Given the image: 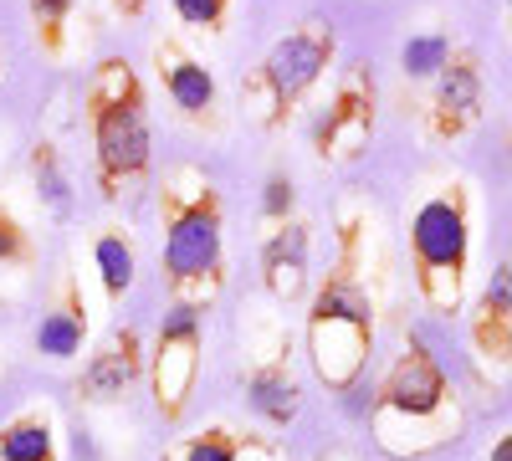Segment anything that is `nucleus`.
I'll return each mask as SVG.
<instances>
[{"instance_id": "1", "label": "nucleus", "mask_w": 512, "mask_h": 461, "mask_svg": "<svg viewBox=\"0 0 512 461\" xmlns=\"http://www.w3.org/2000/svg\"><path fill=\"white\" fill-rule=\"evenodd\" d=\"M159 267L175 303L210 308L226 287V211L221 190L200 164H169L159 180Z\"/></svg>"}, {"instance_id": "2", "label": "nucleus", "mask_w": 512, "mask_h": 461, "mask_svg": "<svg viewBox=\"0 0 512 461\" xmlns=\"http://www.w3.org/2000/svg\"><path fill=\"white\" fill-rule=\"evenodd\" d=\"M82 113H88L93 134V170L103 185V200L134 195L154 164V129H149V98L139 72L123 57H103L88 77L82 93Z\"/></svg>"}, {"instance_id": "3", "label": "nucleus", "mask_w": 512, "mask_h": 461, "mask_svg": "<svg viewBox=\"0 0 512 461\" xmlns=\"http://www.w3.org/2000/svg\"><path fill=\"white\" fill-rule=\"evenodd\" d=\"M369 431L384 456H425V451L456 441L461 431L456 390L446 380V369L420 344H410L384 369V380L369 400Z\"/></svg>"}, {"instance_id": "4", "label": "nucleus", "mask_w": 512, "mask_h": 461, "mask_svg": "<svg viewBox=\"0 0 512 461\" xmlns=\"http://www.w3.org/2000/svg\"><path fill=\"white\" fill-rule=\"evenodd\" d=\"M369 349H374V303L364 282L349 267H338L308 303V364L333 395H349L359 390L369 369Z\"/></svg>"}, {"instance_id": "5", "label": "nucleus", "mask_w": 512, "mask_h": 461, "mask_svg": "<svg viewBox=\"0 0 512 461\" xmlns=\"http://www.w3.org/2000/svg\"><path fill=\"white\" fill-rule=\"evenodd\" d=\"M405 241H410V267H415L420 298L446 318L461 313L466 267H472V216H466L461 185L425 195L405 221Z\"/></svg>"}, {"instance_id": "6", "label": "nucleus", "mask_w": 512, "mask_h": 461, "mask_svg": "<svg viewBox=\"0 0 512 461\" xmlns=\"http://www.w3.org/2000/svg\"><path fill=\"white\" fill-rule=\"evenodd\" d=\"M328 67H333V31L323 21H303L282 41H272V52L256 62L241 98L256 103V118H262L267 129H277V123H287V113L323 82Z\"/></svg>"}, {"instance_id": "7", "label": "nucleus", "mask_w": 512, "mask_h": 461, "mask_svg": "<svg viewBox=\"0 0 512 461\" xmlns=\"http://www.w3.org/2000/svg\"><path fill=\"white\" fill-rule=\"evenodd\" d=\"M200 349H205V308L169 303L154 333V354H149V390H154V410L164 421L185 415L195 380H200Z\"/></svg>"}, {"instance_id": "8", "label": "nucleus", "mask_w": 512, "mask_h": 461, "mask_svg": "<svg viewBox=\"0 0 512 461\" xmlns=\"http://www.w3.org/2000/svg\"><path fill=\"white\" fill-rule=\"evenodd\" d=\"M144 369H149V354H144L139 328H118L88 359V369H82V380H77V395L93 400V405H113V400L128 395V385H134Z\"/></svg>"}, {"instance_id": "9", "label": "nucleus", "mask_w": 512, "mask_h": 461, "mask_svg": "<svg viewBox=\"0 0 512 461\" xmlns=\"http://www.w3.org/2000/svg\"><path fill=\"white\" fill-rule=\"evenodd\" d=\"M154 67H159V82H164L169 103L180 108V118H190V123H205L210 113H216V103H221L216 72H210L200 57H190V52L180 47V41H159Z\"/></svg>"}, {"instance_id": "10", "label": "nucleus", "mask_w": 512, "mask_h": 461, "mask_svg": "<svg viewBox=\"0 0 512 461\" xmlns=\"http://www.w3.org/2000/svg\"><path fill=\"white\" fill-rule=\"evenodd\" d=\"M477 118H482V67H477V57L451 52V62H446L441 77H436L431 129H436L441 139H456V134L472 129Z\"/></svg>"}, {"instance_id": "11", "label": "nucleus", "mask_w": 512, "mask_h": 461, "mask_svg": "<svg viewBox=\"0 0 512 461\" xmlns=\"http://www.w3.org/2000/svg\"><path fill=\"white\" fill-rule=\"evenodd\" d=\"M308 257H313V236L303 221H282L262 241V282L277 303H297L308 292Z\"/></svg>"}, {"instance_id": "12", "label": "nucleus", "mask_w": 512, "mask_h": 461, "mask_svg": "<svg viewBox=\"0 0 512 461\" xmlns=\"http://www.w3.org/2000/svg\"><path fill=\"white\" fill-rule=\"evenodd\" d=\"M344 129H349V154L364 144V134L374 129V88H364V77L349 72L344 77V88H338L333 108L318 118V129H313V144L318 154H344Z\"/></svg>"}, {"instance_id": "13", "label": "nucleus", "mask_w": 512, "mask_h": 461, "mask_svg": "<svg viewBox=\"0 0 512 461\" xmlns=\"http://www.w3.org/2000/svg\"><path fill=\"white\" fill-rule=\"evenodd\" d=\"M472 339H477L482 359H492V364L512 359V262L492 267L482 298H477V313H472Z\"/></svg>"}, {"instance_id": "14", "label": "nucleus", "mask_w": 512, "mask_h": 461, "mask_svg": "<svg viewBox=\"0 0 512 461\" xmlns=\"http://www.w3.org/2000/svg\"><path fill=\"white\" fill-rule=\"evenodd\" d=\"M164 461H287V451L272 436H241L226 426H210L164 446Z\"/></svg>"}, {"instance_id": "15", "label": "nucleus", "mask_w": 512, "mask_h": 461, "mask_svg": "<svg viewBox=\"0 0 512 461\" xmlns=\"http://www.w3.org/2000/svg\"><path fill=\"white\" fill-rule=\"evenodd\" d=\"M246 405L262 426L282 431L297 421V410H303V385H297V374L287 369V359H267L246 374Z\"/></svg>"}, {"instance_id": "16", "label": "nucleus", "mask_w": 512, "mask_h": 461, "mask_svg": "<svg viewBox=\"0 0 512 461\" xmlns=\"http://www.w3.org/2000/svg\"><path fill=\"white\" fill-rule=\"evenodd\" d=\"M31 344H36L41 359H57V364H67V359L82 354V344H88V308H82L72 277L62 282V298H57L47 313H41V323H36V333H31Z\"/></svg>"}, {"instance_id": "17", "label": "nucleus", "mask_w": 512, "mask_h": 461, "mask_svg": "<svg viewBox=\"0 0 512 461\" xmlns=\"http://www.w3.org/2000/svg\"><path fill=\"white\" fill-rule=\"evenodd\" d=\"M0 461H62L57 426L47 410H26L0 426Z\"/></svg>"}, {"instance_id": "18", "label": "nucleus", "mask_w": 512, "mask_h": 461, "mask_svg": "<svg viewBox=\"0 0 512 461\" xmlns=\"http://www.w3.org/2000/svg\"><path fill=\"white\" fill-rule=\"evenodd\" d=\"M93 272H98V282H103V298L118 303L123 292L134 287V272H139V246H134V236L118 231V226L98 231V241H93Z\"/></svg>"}, {"instance_id": "19", "label": "nucleus", "mask_w": 512, "mask_h": 461, "mask_svg": "<svg viewBox=\"0 0 512 461\" xmlns=\"http://www.w3.org/2000/svg\"><path fill=\"white\" fill-rule=\"evenodd\" d=\"M31 180H36V195H41V205H47L52 216H72V180H67V170H62L57 144L41 139V144L31 149Z\"/></svg>"}, {"instance_id": "20", "label": "nucleus", "mask_w": 512, "mask_h": 461, "mask_svg": "<svg viewBox=\"0 0 512 461\" xmlns=\"http://www.w3.org/2000/svg\"><path fill=\"white\" fill-rule=\"evenodd\" d=\"M451 36L446 31H415V36H405V47H400V72L410 77V82H436L441 77V67L451 62Z\"/></svg>"}, {"instance_id": "21", "label": "nucleus", "mask_w": 512, "mask_h": 461, "mask_svg": "<svg viewBox=\"0 0 512 461\" xmlns=\"http://www.w3.org/2000/svg\"><path fill=\"white\" fill-rule=\"evenodd\" d=\"M36 262V241L31 231L0 205V272H16V267H31Z\"/></svg>"}, {"instance_id": "22", "label": "nucleus", "mask_w": 512, "mask_h": 461, "mask_svg": "<svg viewBox=\"0 0 512 461\" xmlns=\"http://www.w3.org/2000/svg\"><path fill=\"white\" fill-rule=\"evenodd\" d=\"M31 6V21H36V36H41V47L47 52H62V31L77 11V0H26Z\"/></svg>"}, {"instance_id": "23", "label": "nucleus", "mask_w": 512, "mask_h": 461, "mask_svg": "<svg viewBox=\"0 0 512 461\" xmlns=\"http://www.w3.org/2000/svg\"><path fill=\"white\" fill-rule=\"evenodd\" d=\"M169 6H175L180 26L190 31H221L231 16V0H169Z\"/></svg>"}, {"instance_id": "24", "label": "nucleus", "mask_w": 512, "mask_h": 461, "mask_svg": "<svg viewBox=\"0 0 512 461\" xmlns=\"http://www.w3.org/2000/svg\"><path fill=\"white\" fill-rule=\"evenodd\" d=\"M292 205H297L292 175H287V170H272L267 185H262V216H267L272 226H282V221H292Z\"/></svg>"}, {"instance_id": "25", "label": "nucleus", "mask_w": 512, "mask_h": 461, "mask_svg": "<svg viewBox=\"0 0 512 461\" xmlns=\"http://www.w3.org/2000/svg\"><path fill=\"white\" fill-rule=\"evenodd\" d=\"M108 6L123 16V21H139L144 16V6H149V0H108Z\"/></svg>"}, {"instance_id": "26", "label": "nucleus", "mask_w": 512, "mask_h": 461, "mask_svg": "<svg viewBox=\"0 0 512 461\" xmlns=\"http://www.w3.org/2000/svg\"><path fill=\"white\" fill-rule=\"evenodd\" d=\"M487 461H512V431L492 441V451H487Z\"/></svg>"}, {"instance_id": "27", "label": "nucleus", "mask_w": 512, "mask_h": 461, "mask_svg": "<svg viewBox=\"0 0 512 461\" xmlns=\"http://www.w3.org/2000/svg\"><path fill=\"white\" fill-rule=\"evenodd\" d=\"M507 26H512V0H507Z\"/></svg>"}]
</instances>
